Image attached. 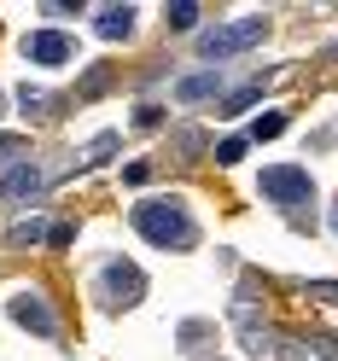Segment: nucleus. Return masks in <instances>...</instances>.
I'll return each instance as SVG.
<instances>
[{
  "instance_id": "nucleus-1",
  "label": "nucleus",
  "mask_w": 338,
  "mask_h": 361,
  "mask_svg": "<svg viewBox=\"0 0 338 361\" xmlns=\"http://www.w3.org/2000/svg\"><path fill=\"white\" fill-rule=\"evenodd\" d=\"M134 228L157 245H193V216L181 210V198H157V204L134 210Z\"/></svg>"
},
{
  "instance_id": "nucleus-2",
  "label": "nucleus",
  "mask_w": 338,
  "mask_h": 361,
  "mask_svg": "<svg viewBox=\"0 0 338 361\" xmlns=\"http://www.w3.org/2000/svg\"><path fill=\"white\" fill-rule=\"evenodd\" d=\"M262 192L280 198V204H298V198H309V175L303 169H262Z\"/></svg>"
},
{
  "instance_id": "nucleus-3",
  "label": "nucleus",
  "mask_w": 338,
  "mask_h": 361,
  "mask_svg": "<svg viewBox=\"0 0 338 361\" xmlns=\"http://www.w3.org/2000/svg\"><path fill=\"white\" fill-rule=\"evenodd\" d=\"M262 35V18H245V24H234V30H222V35H205V53L216 59V53H234V47H245V41H257Z\"/></svg>"
},
{
  "instance_id": "nucleus-4",
  "label": "nucleus",
  "mask_w": 338,
  "mask_h": 361,
  "mask_svg": "<svg viewBox=\"0 0 338 361\" xmlns=\"http://www.w3.org/2000/svg\"><path fill=\"white\" fill-rule=\"evenodd\" d=\"M12 314H18V321H30L35 332H53V326H59V321H53V309H47V303H35L30 291H24V298H12Z\"/></svg>"
},
{
  "instance_id": "nucleus-5",
  "label": "nucleus",
  "mask_w": 338,
  "mask_h": 361,
  "mask_svg": "<svg viewBox=\"0 0 338 361\" xmlns=\"http://www.w3.org/2000/svg\"><path fill=\"white\" fill-rule=\"evenodd\" d=\"M24 53L41 59V64H59L64 53H71V41H64V35H30V41H24Z\"/></svg>"
},
{
  "instance_id": "nucleus-6",
  "label": "nucleus",
  "mask_w": 338,
  "mask_h": 361,
  "mask_svg": "<svg viewBox=\"0 0 338 361\" xmlns=\"http://www.w3.org/2000/svg\"><path fill=\"white\" fill-rule=\"evenodd\" d=\"M35 187H41V175H35L30 164H24V169H12V175H6V198H12V204H18V198H30Z\"/></svg>"
},
{
  "instance_id": "nucleus-7",
  "label": "nucleus",
  "mask_w": 338,
  "mask_h": 361,
  "mask_svg": "<svg viewBox=\"0 0 338 361\" xmlns=\"http://www.w3.org/2000/svg\"><path fill=\"white\" fill-rule=\"evenodd\" d=\"M99 30H105V35H128V30H134V12H128V6H123V12H117V6L99 12Z\"/></svg>"
},
{
  "instance_id": "nucleus-8",
  "label": "nucleus",
  "mask_w": 338,
  "mask_h": 361,
  "mask_svg": "<svg viewBox=\"0 0 338 361\" xmlns=\"http://www.w3.org/2000/svg\"><path fill=\"white\" fill-rule=\"evenodd\" d=\"M216 87H222V76H193V82H181V99H205Z\"/></svg>"
}]
</instances>
